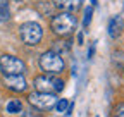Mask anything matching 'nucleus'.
I'll use <instances>...</instances> for the list:
<instances>
[{
    "label": "nucleus",
    "instance_id": "39448f33",
    "mask_svg": "<svg viewBox=\"0 0 124 117\" xmlns=\"http://www.w3.org/2000/svg\"><path fill=\"white\" fill-rule=\"evenodd\" d=\"M19 35H21V40L29 47H35L40 43L41 36H43V29L38 22H33V21H28L24 24H21L19 28Z\"/></svg>",
    "mask_w": 124,
    "mask_h": 117
},
{
    "label": "nucleus",
    "instance_id": "f3484780",
    "mask_svg": "<svg viewBox=\"0 0 124 117\" xmlns=\"http://www.w3.org/2000/svg\"><path fill=\"white\" fill-rule=\"evenodd\" d=\"M91 4H93V5H95V4H97V0H91Z\"/></svg>",
    "mask_w": 124,
    "mask_h": 117
},
{
    "label": "nucleus",
    "instance_id": "7ed1b4c3",
    "mask_svg": "<svg viewBox=\"0 0 124 117\" xmlns=\"http://www.w3.org/2000/svg\"><path fill=\"white\" fill-rule=\"evenodd\" d=\"M35 88L40 93H59L64 90V81L54 74H41L35 78Z\"/></svg>",
    "mask_w": 124,
    "mask_h": 117
},
{
    "label": "nucleus",
    "instance_id": "dca6fc26",
    "mask_svg": "<svg viewBox=\"0 0 124 117\" xmlns=\"http://www.w3.org/2000/svg\"><path fill=\"white\" fill-rule=\"evenodd\" d=\"M78 41H79V43H83V35H81V33L78 35Z\"/></svg>",
    "mask_w": 124,
    "mask_h": 117
},
{
    "label": "nucleus",
    "instance_id": "0eeeda50",
    "mask_svg": "<svg viewBox=\"0 0 124 117\" xmlns=\"http://www.w3.org/2000/svg\"><path fill=\"white\" fill-rule=\"evenodd\" d=\"M4 86L10 91L21 93L28 88V83H26L24 76H4Z\"/></svg>",
    "mask_w": 124,
    "mask_h": 117
},
{
    "label": "nucleus",
    "instance_id": "6e6552de",
    "mask_svg": "<svg viewBox=\"0 0 124 117\" xmlns=\"http://www.w3.org/2000/svg\"><path fill=\"white\" fill-rule=\"evenodd\" d=\"M52 5L57 7L60 12H72L79 9L81 0H52Z\"/></svg>",
    "mask_w": 124,
    "mask_h": 117
},
{
    "label": "nucleus",
    "instance_id": "20e7f679",
    "mask_svg": "<svg viewBox=\"0 0 124 117\" xmlns=\"http://www.w3.org/2000/svg\"><path fill=\"white\" fill-rule=\"evenodd\" d=\"M0 69H2L4 76H23L26 72V64L19 57L2 55L0 57Z\"/></svg>",
    "mask_w": 124,
    "mask_h": 117
},
{
    "label": "nucleus",
    "instance_id": "2eb2a0df",
    "mask_svg": "<svg viewBox=\"0 0 124 117\" xmlns=\"http://www.w3.org/2000/svg\"><path fill=\"white\" fill-rule=\"evenodd\" d=\"M93 52H95V43H91V47H90V52H88V58H91Z\"/></svg>",
    "mask_w": 124,
    "mask_h": 117
},
{
    "label": "nucleus",
    "instance_id": "f257e3e1",
    "mask_svg": "<svg viewBox=\"0 0 124 117\" xmlns=\"http://www.w3.org/2000/svg\"><path fill=\"white\" fill-rule=\"evenodd\" d=\"M38 64H40V69L45 71V74H54V76L60 74L66 67L64 57L60 53H57V52H54V50H48V52L41 53Z\"/></svg>",
    "mask_w": 124,
    "mask_h": 117
},
{
    "label": "nucleus",
    "instance_id": "4468645a",
    "mask_svg": "<svg viewBox=\"0 0 124 117\" xmlns=\"http://www.w3.org/2000/svg\"><path fill=\"white\" fill-rule=\"evenodd\" d=\"M114 117H124V103H121V105L116 107V114H114Z\"/></svg>",
    "mask_w": 124,
    "mask_h": 117
},
{
    "label": "nucleus",
    "instance_id": "f8f14e48",
    "mask_svg": "<svg viewBox=\"0 0 124 117\" xmlns=\"http://www.w3.org/2000/svg\"><path fill=\"white\" fill-rule=\"evenodd\" d=\"M54 107L57 109V112H66V110H67V107H69V102H67L66 98H60Z\"/></svg>",
    "mask_w": 124,
    "mask_h": 117
},
{
    "label": "nucleus",
    "instance_id": "423d86ee",
    "mask_svg": "<svg viewBox=\"0 0 124 117\" xmlns=\"http://www.w3.org/2000/svg\"><path fill=\"white\" fill-rule=\"evenodd\" d=\"M28 100H29V103L33 107H36L40 110H48V109H52L57 103V96L55 95H52V93H40V91L31 93L28 96Z\"/></svg>",
    "mask_w": 124,
    "mask_h": 117
},
{
    "label": "nucleus",
    "instance_id": "a211bd4d",
    "mask_svg": "<svg viewBox=\"0 0 124 117\" xmlns=\"http://www.w3.org/2000/svg\"><path fill=\"white\" fill-rule=\"evenodd\" d=\"M97 117H98V115H97Z\"/></svg>",
    "mask_w": 124,
    "mask_h": 117
},
{
    "label": "nucleus",
    "instance_id": "1a4fd4ad",
    "mask_svg": "<svg viewBox=\"0 0 124 117\" xmlns=\"http://www.w3.org/2000/svg\"><path fill=\"white\" fill-rule=\"evenodd\" d=\"M121 31H122V19L119 16H116V17H112L108 21V36L116 40L121 35Z\"/></svg>",
    "mask_w": 124,
    "mask_h": 117
},
{
    "label": "nucleus",
    "instance_id": "f03ea898",
    "mask_svg": "<svg viewBox=\"0 0 124 117\" xmlns=\"http://www.w3.org/2000/svg\"><path fill=\"white\" fill-rule=\"evenodd\" d=\"M52 31L59 36H67L76 29V16L71 12H59L52 17Z\"/></svg>",
    "mask_w": 124,
    "mask_h": 117
},
{
    "label": "nucleus",
    "instance_id": "9b49d317",
    "mask_svg": "<svg viewBox=\"0 0 124 117\" xmlns=\"http://www.w3.org/2000/svg\"><path fill=\"white\" fill-rule=\"evenodd\" d=\"M10 12H9V4L7 0H0V21H9Z\"/></svg>",
    "mask_w": 124,
    "mask_h": 117
},
{
    "label": "nucleus",
    "instance_id": "ddd939ff",
    "mask_svg": "<svg viewBox=\"0 0 124 117\" xmlns=\"http://www.w3.org/2000/svg\"><path fill=\"white\" fill-rule=\"evenodd\" d=\"M91 16H93V9L88 7V9L85 10V19H83V26H85V28L90 26V22H91Z\"/></svg>",
    "mask_w": 124,
    "mask_h": 117
},
{
    "label": "nucleus",
    "instance_id": "9d476101",
    "mask_svg": "<svg viewBox=\"0 0 124 117\" xmlns=\"http://www.w3.org/2000/svg\"><path fill=\"white\" fill-rule=\"evenodd\" d=\"M23 110V103H21V100H10L9 103H7V112L9 114H21Z\"/></svg>",
    "mask_w": 124,
    "mask_h": 117
}]
</instances>
